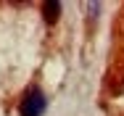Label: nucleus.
<instances>
[{
	"instance_id": "obj_1",
	"label": "nucleus",
	"mask_w": 124,
	"mask_h": 116,
	"mask_svg": "<svg viewBox=\"0 0 124 116\" xmlns=\"http://www.w3.org/2000/svg\"><path fill=\"white\" fill-rule=\"evenodd\" d=\"M19 111H21V116H42L45 114V95L40 90H29L19 106Z\"/></svg>"
},
{
	"instance_id": "obj_2",
	"label": "nucleus",
	"mask_w": 124,
	"mask_h": 116,
	"mask_svg": "<svg viewBox=\"0 0 124 116\" xmlns=\"http://www.w3.org/2000/svg\"><path fill=\"white\" fill-rule=\"evenodd\" d=\"M42 11H45V21H55L58 19V13H61V3H55V0H48L45 5H42Z\"/></svg>"
}]
</instances>
